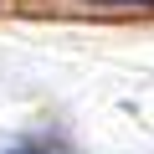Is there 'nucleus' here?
Listing matches in <instances>:
<instances>
[{
  "instance_id": "1",
  "label": "nucleus",
  "mask_w": 154,
  "mask_h": 154,
  "mask_svg": "<svg viewBox=\"0 0 154 154\" xmlns=\"http://www.w3.org/2000/svg\"><path fill=\"white\" fill-rule=\"evenodd\" d=\"M88 5H154V0H88Z\"/></svg>"
}]
</instances>
